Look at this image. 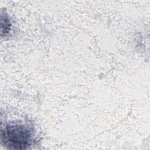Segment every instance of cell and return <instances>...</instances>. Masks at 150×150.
Masks as SVG:
<instances>
[{
  "label": "cell",
  "instance_id": "cell-1",
  "mask_svg": "<svg viewBox=\"0 0 150 150\" xmlns=\"http://www.w3.org/2000/svg\"><path fill=\"white\" fill-rule=\"evenodd\" d=\"M1 141L10 149H28L36 141L35 130L27 123L10 122L2 128Z\"/></svg>",
  "mask_w": 150,
  "mask_h": 150
}]
</instances>
